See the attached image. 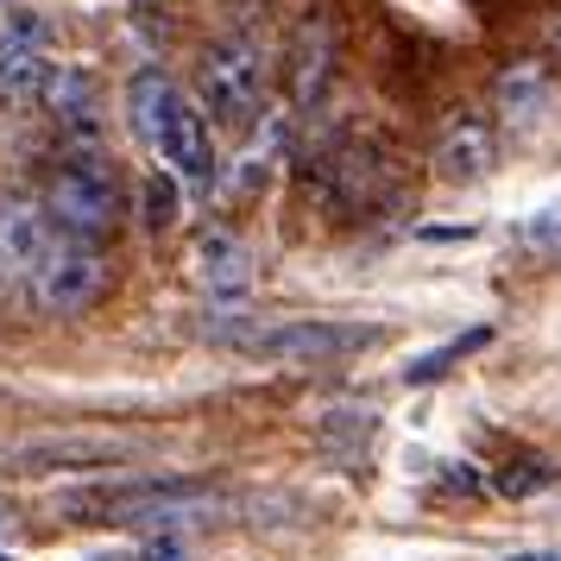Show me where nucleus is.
Listing matches in <instances>:
<instances>
[{"instance_id":"f257e3e1","label":"nucleus","mask_w":561,"mask_h":561,"mask_svg":"<svg viewBox=\"0 0 561 561\" xmlns=\"http://www.w3.org/2000/svg\"><path fill=\"white\" fill-rule=\"evenodd\" d=\"M57 505L77 524H146V530H171V524H208L221 511V492L208 480H183V473H139V480L70 485Z\"/></svg>"},{"instance_id":"f03ea898","label":"nucleus","mask_w":561,"mask_h":561,"mask_svg":"<svg viewBox=\"0 0 561 561\" xmlns=\"http://www.w3.org/2000/svg\"><path fill=\"white\" fill-rule=\"evenodd\" d=\"M127 114H133V133L152 146V158L178 183H208L215 178V133H208V114L190 102L164 70H133Z\"/></svg>"},{"instance_id":"7ed1b4c3","label":"nucleus","mask_w":561,"mask_h":561,"mask_svg":"<svg viewBox=\"0 0 561 561\" xmlns=\"http://www.w3.org/2000/svg\"><path fill=\"white\" fill-rule=\"evenodd\" d=\"M45 215H51V228L64 240H82V247H95L102 233H114V221H121V178H114V164L95 146H77L51 171V183H45Z\"/></svg>"},{"instance_id":"20e7f679","label":"nucleus","mask_w":561,"mask_h":561,"mask_svg":"<svg viewBox=\"0 0 561 561\" xmlns=\"http://www.w3.org/2000/svg\"><path fill=\"white\" fill-rule=\"evenodd\" d=\"M265 82H272L265 45L247 38V32L203 51V107L221 127H247L253 114H265Z\"/></svg>"},{"instance_id":"39448f33","label":"nucleus","mask_w":561,"mask_h":561,"mask_svg":"<svg viewBox=\"0 0 561 561\" xmlns=\"http://www.w3.org/2000/svg\"><path fill=\"white\" fill-rule=\"evenodd\" d=\"M385 329L373 322H329V316H304V322H278L259 329L247 354L272 359V366H329V359H354L366 347H379Z\"/></svg>"},{"instance_id":"423d86ee","label":"nucleus","mask_w":561,"mask_h":561,"mask_svg":"<svg viewBox=\"0 0 561 561\" xmlns=\"http://www.w3.org/2000/svg\"><path fill=\"white\" fill-rule=\"evenodd\" d=\"M26 290H32V304L45 309V316H82V309H95L102 290H107L102 247H82V240H64V233H57L51 259L38 265V278H32Z\"/></svg>"},{"instance_id":"0eeeda50","label":"nucleus","mask_w":561,"mask_h":561,"mask_svg":"<svg viewBox=\"0 0 561 561\" xmlns=\"http://www.w3.org/2000/svg\"><path fill=\"white\" fill-rule=\"evenodd\" d=\"M51 247H57V228H51V215H45V203H26V196L0 203V278L32 284L38 265L51 259Z\"/></svg>"},{"instance_id":"6e6552de","label":"nucleus","mask_w":561,"mask_h":561,"mask_svg":"<svg viewBox=\"0 0 561 561\" xmlns=\"http://www.w3.org/2000/svg\"><path fill=\"white\" fill-rule=\"evenodd\" d=\"M133 442L121 435H32V442H13V448H0V460H13V467H107V460H127Z\"/></svg>"},{"instance_id":"1a4fd4ad","label":"nucleus","mask_w":561,"mask_h":561,"mask_svg":"<svg viewBox=\"0 0 561 561\" xmlns=\"http://www.w3.org/2000/svg\"><path fill=\"white\" fill-rule=\"evenodd\" d=\"M499 164V133L485 127L480 114H455L442 139H435V178L442 183H480Z\"/></svg>"},{"instance_id":"9d476101","label":"nucleus","mask_w":561,"mask_h":561,"mask_svg":"<svg viewBox=\"0 0 561 561\" xmlns=\"http://www.w3.org/2000/svg\"><path fill=\"white\" fill-rule=\"evenodd\" d=\"M38 102L51 107V121L70 133V146H95L102 139V107H95V77L82 70V64H51V77H45V95Z\"/></svg>"},{"instance_id":"9b49d317","label":"nucleus","mask_w":561,"mask_h":561,"mask_svg":"<svg viewBox=\"0 0 561 561\" xmlns=\"http://www.w3.org/2000/svg\"><path fill=\"white\" fill-rule=\"evenodd\" d=\"M549 70L542 64H511V70H499V82H492V107L505 114V127H536L542 114H549Z\"/></svg>"},{"instance_id":"f8f14e48","label":"nucleus","mask_w":561,"mask_h":561,"mask_svg":"<svg viewBox=\"0 0 561 561\" xmlns=\"http://www.w3.org/2000/svg\"><path fill=\"white\" fill-rule=\"evenodd\" d=\"M196 278L208 297H247L253 284V253L233 240V233H203L196 240Z\"/></svg>"},{"instance_id":"ddd939ff","label":"nucleus","mask_w":561,"mask_h":561,"mask_svg":"<svg viewBox=\"0 0 561 561\" xmlns=\"http://www.w3.org/2000/svg\"><path fill=\"white\" fill-rule=\"evenodd\" d=\"M329 77H334V26L329 20H309L297 32V51H290V95L297 102H322Z\"/></svg>"},{"instance_id":"4468645a","label":"nucleus","mask_w":561,"mask_h":561,"mask_svg":"<svg viewBox=\"0 0 561 561\" xmlns=\"http://www.w3.org/2000/svg\"><path fill=\"white\" fill-rule=\"evenodd\" d=\"M485 341H492V329H467V334H455V341H442V347H430L423 359H410L404 366V379L410 385H430V379H442L455 359H467V354H480Z\"/></svg>"},{"instance_id":"2eb2a0df","label":"nucleus","mask_w":561,"mask_h":561,"mask_svg":"<svg viewBox=\"0 0 561 561\" xmlns=\"http://www.w3.org/2000/svg\"><path fill=\"white\" fill-rule=\"evenodd\" d=\"M524 253H542V259H561V203L536 208V215H524L517 221V233H511Z\"/></svg>"},{"instance_id":"dca6fc26","label":"nucleus","mask_w":561,"mask_h":561,"mask_svg":"<svg viewBox=\"0 0 561 561\" xmlns=\"http://www.w3.org/2000/svg\"><path fill=\"white\" fill-rule=\"evenodd\" d=\"M171 221H178V178L158 171V178H146V228L164 233Z\"/></svg>"},{"instance_id":"f3484780","label":"nucleus","mask_w":561,"mask_h":561,"mask_svg":"<svg viewBox=\"0 0 561 561\" xmlns=\"http://www.w3.org/2000/svg\"><path fill=\"white\" fill-rule=\"evenodd\" d=\"M133 561H190V549H183V542H171V536H158V542H146Z\"/></svg>"},{"instance_id":"a211bd4d","label":"nucleus","mask_w":561,"mask_h":561,"mask_svg":"<svg viewBox=\"0 0 561 561\" xmlns=\"http://www.w3.org/2000/svg\"><path fill=\"white\" fill-rule=\"evenodd\" d=\"M505 561H561V549H524V556H505Z\"/></svg>"},{"instance_id":"6ab92c4d","label":"nucleus","mask_w":561,"mask_h":561,"mask_svg":"<svg viewBox=\"0 0 561 561\" xmlns=\"http://www.w3.org/2000/svg\"><path fill=\"white\" fill-rule=\"evenodd\" d=\"M0 530H13V517H7V511H0Z\"/></svg>"},{"instance_id":"aec40b11","label":"nucleus","mask_w":561,"mask_h":561,"mask_svg":"<svg viewBox=\"0 0 561 561\" xmlns=\"http://www.w3.org/2000/svg\"><path fill=\"white\" fill-rule=\"evenodd\" d=\"M95 561H133V556H95Z\"/></svg>"},{"instance_id":"412c9836","label":"nucleus","mask_w":561,"mask_h":561,"mask_svg":"<svg viewBox=\"0 0 561 561\" xmlns=\"http://www.w3.org/2000/svg\"><path fill=\"white\" fill-rule=\"evenodd\" d=\"M556 51H561V20H556Z\"/></svg>"},{"instance_id":"4be33fe9","label":"nucleus","mask_w":561,"mask_h":561,"mask_svg":"<svg viewBox=\"0 0 561 561\" xmlns=\"http://www.w3.org/2000/svg\"><path fill=\"white\" fill-rule=\"evenodd\" d=\"M0 561H13V556H0Z\"/></svg>"},{"instance_id":"5701e85b","label":"nucleus","mask_w":561,"mask_h":561,"mask_svg":"<svg viewBox=\"0 0 561 561\" xmlns=\"http://www.w3.org/2000/svg\"><path fill=\"white\" fill-rule=\"evenodd\" d=\"M0 7H7V0H0Z\"/></svg>"}]
</instances>
